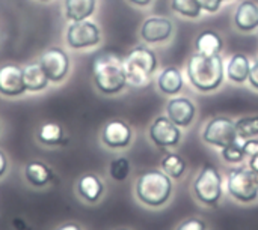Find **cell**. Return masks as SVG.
Masks as SVG:
<instances>
[{"label": "cell", "instance_id": "6da1fadb", "mask_svg": "<svg viewBox=\"0 0 258 230\" xmlns=\"http://www.w3.org/2000/svg\"><path fill=\"white\" fill-rule=\"evenodd\" d=\"M174 182L162 169H147L133 182V197L147 211H163L175 197Z\"/></svg>", "mask_w": 258, "mask_h": 230}, {"label": "cell", "instance_id": "7a4b0ae2", "mask_svg": "<svg viewBox=\"0 0 258 230\" xmlns=\"http://www.w3.org/2000/svg\"><path fill=\"white\" fill-rule=\"evenodd\" d=\"M92 83L106 96L121 93L128 84L124 59L113 51H101L92 60Z\"/></svg>", "mask_w": 258, "mask_h": 230}, {"label": "cell", "instance_id": "3957f363", "mask_svg": "<svg viewBox=\"0 0 258 230\" xmlns=\"http://www.w3.org/2000/svg\"><path fill=\"white\" fill-rule=\"evenodd\" d=\"M190 194L195 203L204 209L219 208L225 197V179L215 164H203L190 184Z\"/></svg>", "mask_w": 258, "mask_h": 230}, {"label": "cell", "instance_id": "277c9868", "mask_svg": "<svg viewBox=\"0 0 258 230\" xmlns=\"http://www.w3.org/2000/svg\"><path fill=\"white\" fill-rule=\"evenodd\" d=\"M224 60L219 54L204 56L195 53L187 62V77L200 92H213L224 83Z\"/></svg>", "mask_w": 258, "mask_h": 230}, {"label": "cell", "instance_id": "5b68a950", "mask_svg": "<svg viewBox=\"0 0 258 230\" xmlns=\"http://www.w3.org/2000/svg\"><path fill=\"white\" fill-rule=\"evenodd\" d=\"M225 194L243 206L257 203L258 176L246 164L231 167L225 176Z\"/></svg>", "mask_w": 258, "mask_h": 230}, {"label": "cell", "instance_id": "8992f818", "mask_svg": "<svg viewBox=\"0 0 258 230\" xmlns=\"http://www.w3.org/2000/svg\"><path fill=\"white\" fill-rule=\"evenodd\" d=\"M124 68L128 83L141 86L150 78V75L154 74L157 68V57L153 50L144 45H138L132 48L124 57Z\"/></svg>", "mask_w": 258, "mask_h": 230}, {"label": "cell", "instance_id": "52a82bcc", "mask_svg": "<svg viewBox=\"0 0 258 230\" xmlns=\"http://www.w3.org/2000/svg\"><path fill=\"white\" fill-rule=\"evenodd\" d=\"M38 63L51 84H62L71 72V57L67 50L59 45H51L42 50Z\"/></svg>", "mask_w": 258, "mask_h": 230}, {"label": "cell", "instance_id": "ba28073f", "mask_svg": "<svg viewBox=\"0 0 258 230\" xmlns=\"http://www.w3.org/2000/svg\"><path fill=\"white\" fill-rule=\"evenodd\" d=\"M201 140L216 149H224L236 142H239L237 130H236V122L228 118V116H216L210 121L203 128L201 133Z\"/></svg>", "mask_w": 258, "mask_h": 230}, {"label": "cell", "instance_id": "9c48e42d", "mask_svg": "<svg viewBox=\"0 0 258 230\" xmlns=\"http://www.w3.org/2000/svg\"><path fill=\"white\" fill-rule=\"evenodd\" d=\"M101 42V29L91 20L68 23L65 29V44L73 51H83Z\"/></svg>", "mask_w": 258, "mask_h": 230}, {"label": "cell", "instance_id": "30bf717a", "mask_svg": "<svg viewBox=\"0 0 258 230\" xmlns=\"http://www.w3.org/2000/svg\"><path fill=\"white\" fill-rule=\"evenodd\" d=\"M133 139H135L133 128L130 127V124H127L122 119L107 121L100 131L101 146L113 152H121L128 149L133 143Z\"/></svg>", "mask_w": 258, "mask_h": 230}, {"label": "cell", "instance_id": "8fae6325", "mask_svg": "<svg viewBox=\"0 0 258 230\" xmlns=\"http://www.w3.org/2000/svg\"><path fill=\"white\" fill-rule=\"evenodd\" d=\"M148 139L150 142L162 149V151H171L180 146L183 140L181 128L177 127L168 116H157L150 128H148Z\"/></svg>", "mask_w": 258, "mask_h": 230}, {"label": "cell", "instance_id": "7c38bea8", "mask_svg": "<svg viewBox=\"0 0 258 230\" xmlns=\"http://www.w3.org/2000/svg\"><path fill=\"white\" fill-rule=\"evenodd\" d=\"M74 191L80 202L89 206H95L104 199L107 193V187L100 175L94 172H86L77 178Z\"/></svg>", "mask_w": 258, "mask_h": 230}, {"label": "cell", "instance_id": "4fadbf2b", "mask_svg": "<svg viewBox=\"0 0 258 230\" xmlns=\"http://www.w3.org/2000/svg\"><path fill=\"white\" fill-rule=\"evenodd\" d=\"M26 84L23 66L14 62L0 65V96L6 99H17L26 95Z\"/></svg>", "mask_w": 258, "mask_h": 230}, {"label": "cell", "instance_id": "5bb4252c", "mask_svg": "<svg viewBox=\"0 0 258 230\" xmlns=\"http://www.w3.org/2000/svg\"><path fill=\"white\" fill-rule=\"evenodd\" d=\"M21 173L24 182L33 190H44L50 187L56 178L53 167L42 160H29L23 166Z\"/></svg>", "mask_w": 258, "mask_h": 230}, {"label": "cell", "instance_id": "9a60e30c", "mask_svg": "<svg viewBox=\"0 0 258 230\" xmlns=\"http://www.w3.org/2000/svg\"><path fill=\"white\" fill-rule=\"evenodd\" d=\"M166 116L180 128H189L197 118V105L186 96L172 98L166 105Z\"/></svg>", "mask_w": 258, "mask_h": 230}, {"label": "cell", "instance_id": "2e32d148", "mask_svg": "<svg viewBox=\"0 0 258 230\" xmlns=\"http://www.w3.org/2000/svg\"><path fill=\"white\" fill-rule=\"evenodd\" d=\"M35 140L38 145L48 148V149H56L60 148L67 143L68 137L65 133V128L59 122H51L45 121L41 122L36 130H35Z\"/></svg>", "mask_w": 258, "mask_h": 230}, {"label": "cell", "instance_id": "e0dca14e", "mask_svg": "<svg viewBox=\"0 0 258 230\" xmlns=\"http://www.w3.org/2000/svg\"><path fill=\"white\" fill-rule=\"evenodd\" d=\"M172 32L174 26L168 18L150 17L141 27V38L148 44H159L168 41L172 36Z\"/></svg>", "mask_w": 258, "mask_h": 230}, {"label": "cell", "instance_id": "ac0fdd59", "mask_svg": "<svg viewBox=\"0 0 258 230\" xmlns=\"http://www.w3.org/2000/svg\"><path fill=\"white\" fill-rule=\"evenodd\" d=\"M23 75H24V84L27 93H41L45 92L50 87V80L44 74L41 65L38 60L29 62L23 66Z\"/></svg>", "mask_w": 258, "mask_h": 230}, {"label": "cell", "instance_id": "d6986e66", "mask_svg": "<svg viewBox=\"0 0 258 230\" xmlns=\"http://www.w3.org/2000/svg\"><path fill=\"white\" fill-rule=\"evenodd\" d=\"M62 11L68 23L89 20L97 11V0H63Z\"/></svg>", "mask_w": 258, "mask_h": 230}, {"label": "cell", "instance_id": "ffe728a7", "mask_svg": "<svg viewBox=\"0 0 258 230\" xmlns=\"http://www.w3.org/2000/svg\"><path fill=\"white\" fill-rule=\"evenodd\" d=\"M234 26L240 32H252L258 29V5L255 2H240L234 14Z\"/></svg>", "mask_w": 258, "mask_h": 230}, {"label": "cell", "instance_id": "44dd1931", "mask_svg": "<svg viewBox=\"0 0 258 230\" xmlns=\"http://www.w3.org/2000/svg\"><path fill=\"white\" fill-rule=\"evenodd\" d=\"M183 84H184L183 74L180 72V69L177 66L165 68L157 78L159 90L165 95H169V96L180 93V90L183 89Z\"/></svg>", "mask_w": 258, "mask_h": 230}, {"label": "cell", "instance_id": "7402d4cb", "mask_svg": "<svg viewBox=\"0 0 258 230\" xmlns=\"http://www.w3.org/2000/svg\"><path fill=\"white\" fill-rule=\"evenodd\" d=\"M160 169L172 181H180V179L184 178V175L187 172V163L180 154H177L174 151H166V154L162 157Z\"/></svg>", "mask_w": 258, "mask_h": 230}, {"label": "cell", "instance_id": "603a6c76", "mask_svg": "<svg viewBox=\"0 0 258 230\" xmlns=\"http://www.w3.org/2000/svg\"><path fill=\"white\" fill-rule=\"evenodd\" d=\"M249 72H251V63L246 54L243 53H236L228 65H227V75L233 83L242 84L249 78Z\"/></svg>", "mask_w": 258, "mask_h": 230}, {"label": "cell", "instance_id": "cb8c5ba5", "mask_svg": "<svg viewBox=\"0 0 258 230\" xmlns=\"http://www.w3.org/2000/svg\"><path fill=\"white\" fill-rule=\"evenodd\" d=\"M195 48L200 54L204 56L219 54L224 48V41L215 30H204L197 36Z\"/></svg>", "mask_w": 258, "mask_h": 230}, {"label": "cell", "instance_id": "d4e9b609", "mask_svg": "<svg viewBox=\"0 0 258 230\" xmlns=\"http://www.w3.org/2000/svg\"><path fill=\"white\" fill-rule=\"evenodd\" d=\"M107 175L116 184L125 182L132 175V163H130V160L127 157H124V155H118V157L112 158L109 161V164H107Z\"/></svg>", "mask_w": 258, "mask_h": 230}, {"label": "cell", "instance_id": "484cf974", "mask_svg": "<svg viewBox=\"0 0 258 230\" xmlns=\"http://www.w3.org/2000/svg\"><path fill=\"white\" fill-rule=\"evenodd\" d=\"M236 130L240 140L258 137V114L243 116L236 121Z\"/></svg>", "mask_w": 258, "mask_h": 230}, {"label": "cell", "instance_id": "4316f807", "mask_svg": "<svg viewBox=\"0 0 258 230\" xmlns=\"http://www.w3.org/2000/svg\"><path fill=\"white\" fill-rule=\"evenodd\" d=\"M171 8L174 12L187 18H198L203 11L200 0H171Z\"/></svg>", "mask_w": 258, "mask_h": 230}, {"label": "cell", "instance_id": "83f0119b", "mask_svg": "<svg viewBox=\"0 0 258 230\" xmlns=\"http://www.w3.org/2000/svg\"><path fill=\"white\" fill-rule=\"evenodd\" d=\"M221 158L224 163L227 164H231V166H240L243 163H246V158H245V152H243V148H242V143L240 140L221 149Z\"/></svg>", "mask_w": 258, "mask_h": 230}, {"label": "cell", "instance_id": "f1b7e54d", "mask_svg": "<svg viewBox=\"0 0 258 230\" xmlns=\"http://www.w3.org/2000/svg\"><path fill=\"white\" fill-rule=\"evenodd\" d=\"M174 230H212L210 224L207 223L206 218L200 217V215H190L183 218Z\"/></svg>", "mask_w": 258, "mask_h": 230}, {"label": "cell", "instance_id": "f546056e", "mask_svg": "<svg viewBox=\"0 0 258 230\" xmlns=\"http://www.w3.org/2000/svg\"><path fill=\"white\" fill-rule=\"evenodd\" d=\"M242 148L245 152V158H254L258 157V137H252V139H246L242 142Z\"/></svg>", "mask_w": 258, "mask_h": 230}, {"label": "cell", "instance_id": "4dcf8cb0", "mask_svg": "<svg viewBox=\"0 0 258 230\" xmlns=\"http://www.w3.org/2000/svg\"><path fill=\"white\" fill-rule=\"evenodd\" d=\"M222 2H227V0H200L201 8H203L204 11L210 12V14L218 12V11H219V8H221V3H222Z\"/></svg>", "mask_w": 258, "mask_h": 230}, {"label": "cell", "instance_id": "1f68e13d", "mask_svg": "<svg viewBox=\"0 0 258 230\" xmlns=\"http://www.w3.org/2000/svg\"><path fill=\"white\" fill-rule=\"evenodd\" d=\"M11 169V161L3 149H0V179H3Z\"/></svg>", "mask_w": 258, "mask_h": 230}, {"label": "cell", "instance_id": "d6a6232c", "mask_svg": "<svg viewBox=\"0 0 258 230\" xmlns=\"http://www.w3.org/2000/svg\"><path fill=\"white\" fill-rule=\"evenodd\" d=\"M248 81L251 83V86H252L254 89H257L258 90V60H255L254 65H251V72H249Z\"/></svg>", "mask_w": 258, "mask_h": 230}, {"label": "cell", "instance_id": "836d02e7", "mask_svg": "<svg viewBox=\"0 0 258 230\" xmlns=\"http://www.w3.org/2000/svg\"><path fill=\"white\" fill-rule=\"evenodd\" d=\"M53 230H85L80 223L77 221H63L59 226H56Z\"/></svg>", "mask_w": 258, "mask_h": 230}, {"label": "cell", "instance_id": "e575fe53", "mask_svg": "<svg viewBox=\"0 0 258 230\" xmlns=\"http://www.w3.org/2000/svg\"><path fill=\"white\" fill-rule=\"evenodd\" d=\"M246 166H248L255 175H258V157H254V158L246 160Z\"/></svg>", "mask_w": 258, "mask_h": 230}, {"label": "cell", "instance_id": "d590c367", "mask_svg": "<svg viewBox=\"0 0 258 230\" xmlns=\"http://www.w3.org/2000/svg\"><path fill=\"white\" fill-rule=\"evenodd\" d=\"M128 3H132V5H135V6H141V8H145V6H148L153 0H127Z\"/></svg>", "mask_w": 258, "mask_h": 230}, {"label": "cell", "instance_id": "8d00e7d4", "mask_svg": "<svg viewBox=\"0 0 258 230\" xmlns=\"http://www.w3.org/2000/svg\"><path fill=\"white\" fill-rule=\"evenodd\" d=\"M36 2H39V3H51L53 0H36Z\"/></svg>", "mask_w": 258, "mask_h": 230}, {"label": "cell", "instance_id": "74e56055", "mask_svg": "<svg viewBox=\"0 0 258 230\" xmlns=\"http://www.w3.org/2000/svg\"><path fill=\"white\" fill-rule=\"evenodd\" d=\"M112 230H133V229H130V227H116V229H112Z\"/></svg>", "mask_w": 258, "mask_h": 230}, {"label": "cell", "instance_id": "f35d334b", "mask_svg": "<svg viewBox=\"0 0 258 230\" xmlns=\"http://www.w3.org/2000/svg\"><path fill=\"white\" fill-rule=\"evenodd\" d=\"M0 134H2V122H0Z\"/></svg>", "mask_w": 258, "mask_h": 230}, {"label": "cell", "instance_id": "ab89813d", "mask_svg": "<svg viewBox=\"0 0 258 230\" xmlns=\"http://www.w3.org/2000/svg\"><path fill=\"white\" fill-rule=\"evenodd\" d=\"M257 176H258V175H257Z\"/></svg>", "mask_w": 258, "mask_h": 230}]
</instances>
